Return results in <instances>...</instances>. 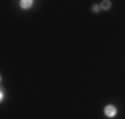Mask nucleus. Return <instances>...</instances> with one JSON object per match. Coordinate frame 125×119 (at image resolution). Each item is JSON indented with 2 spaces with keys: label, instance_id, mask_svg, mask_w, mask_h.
<instances>
[{
  "label": "nucleus",
  "instance_id": "7ed1b4c3",
  "mask_svg": "<svg viewBox=\"0 0 125 119\" xmlns=\"http://www.w3.org/2000/svg\"><path fill=\"white\" fill-rule=\"evenodd\" d=\"M101 7H103V8H105V9H108V8L110 7V3L105 0V1H103V3H101Z\"/></svg>",
  "mask_w": 125,
  "mask_h": 119
},
{
  "label": "nucleus",
  "instance_id": "f257e3e1",
  "mask_svg": "<svg viewBox=\"0 0 125 119\" xmlns=\"http://www.w3.org/2000/svg\"><path fill=\"white\" fill-rule=\"evenodd\" d=\"M116 112H117V110H116V107L112 106V104H109V106L105 107V114H107L108 117H115Z\"/></svg>",
  "mask_w": 125,
  "mask_h": 119
},
{
  "label": "nucleus",
  "instance_id": "20e7f679",
  "mask_svg": "<svg viewBox=\"0 0 125 119\" xmlns=\"http://www.w3.org/2000/svg\"><path fill=\"white\" fill-rule=\"evenodd\" d=\"M93 11H95V12H98V7H97V5H95V7H93Z\"/></svg>",
  "mask_w": 125,
  "mask_h": 119
},
{
  "label": "nucleus",
  "instance_id": "f03ea898",
  "mask_svg": "<svg viewBox=\"0 0 125 119\" xmlns=\"http://www.w3.org/2000/svg\"><path fill=\"white\" fill-rule=\"evenodd\" d=\"M20 3H21V7L23 8H28V7L32 5V1H31V0H23V1H20Z\"/></svg>",
  "mask_w": 125,
  "mask_h": 119
}]
</instances>
